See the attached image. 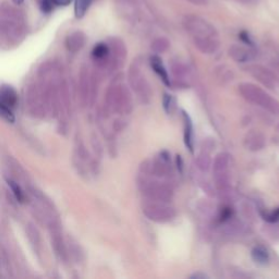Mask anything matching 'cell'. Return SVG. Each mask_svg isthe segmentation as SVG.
Here are the masks:
<instances>
[{
	"label": "cell",
	"mask_w": 279,
	"mask_h": 279,
	"mask_svg": "<svg viewBox=\"0 0 279 279\" xmlns=\"http://www.w3.org/2000/svg\"><path fill=\"white\" fill-rule=\"evenodd\" d=\"M107 106L116 114L129 115L133 109L131 92L121 79H117L111 83L106 94Z\"/></svg>",
	"instance_id": "cell-1"
},
{
	"label": "cell",
	"mask_w": 279,
	"mask_h": 279,
	"mask_svg": "<svg viewBox=\"0 0 279 279\" xmlns=\"http://www.w3.org/2000/svg\"><path fill=\"white\" fill-rule=\"evenodd\" d=\"M239 93L246 102L272 115H279V102L256 84L243 82L239 85Z\"/></svg>",
	"instance_id": "cell-2"
},
{
	"label": "cell",
	"mask_w": 279,
	"mask_h": 279,
	"mask_svg": "<svg viewBox=\"0 0 279 279\" xmlns=\"http://www.w3.org/2000/svg\"><path fill=\"white\" fill-rule=\"evenodd\" d=\"M139 188L145 200L170 203L173 198V190L169 184L152 179L150 176L141 175Z\"/></svg>",
	"instance_id": "cell-3"
},
{
	"label": "cell",
	"mask_w": 279,
	"mask_h": 279,
	"mask_svg": "<svg viewBox=\"0 0 279 279\" xmlns=\"http://www.w3.org/2000/svg\"><path fill=\"white\" fill-rule=\"evenodd\" d=\"M128 81L130 88L134 92L136 97L142 104H148L151 102L152 89L145 74L142 70V66L139 60H134L129 68Z\"/></svg>",
	"instance_id": "cell-4"
},
{
	"label": "cell",
	"mask_w": 279,
	"mask_h": 279,
	"mask_svg": "<svg viewBox=\"0 0 279 279\" xmlns=\"http://www.w3.org/2000/svg\"><path fill=\"white\" fill-rule=\"evenodd\" d=\"M141 175L153 176L157 179H168L172 177L173 169L170 154L167 151H160L152 160H146L140 167Z\"/></svg>",
	"instance_id": "cell-5"
},
{
	"label": "cell",
	"mask_w": 279,
	"mask_h": 279,
	"mask_svg": "<svg viewBox=\"0 0 279 279\" xmlns=\"http://www.w3.org/2000/svg\"><path fill=\"white\" fill-rule=\"evenodd\" d=\"M230 166L231 156L225 152L217 155L212 165L216 189L221 194H228L230 191Z\"/></svg>",
	"instance_id": "cell-6"
},
{
	"label": "cell",
	"mask_w": 279,
	"mask_h": 279,
	"mask_svg": "<svg viewBox=\"0 0 279 279\" xmlns=\"http://www.w3.org/2000/svg\"><path fill=\"white\" fill-rule=\"evenodd\" d=\"M182 26L192 39H195V37H219L218 31L213 24L200 16L187 15L183 18Z\"/></svg>",
	"instance_id": "cell-7"
},
{
	"label": "cell",
	"mask_w": 279,
	"mask_h": 279,
	"mask_svg": "<svg viewBox=\"0 0 279 279\" xmlns=\"http://www.w3.org/2000/svg\"><path fill=\"white\" fill-rule=\"evenodd\" d=\"M143 214L147 219L157 224H167L172 221L177 216L176 209L169 203L148 200H145L143 204Z\"/></svg>",
	"instance_id": "cell-8"
},
{
	"label": "cell",
	"mask_w": 279,
	"mask_h": 279,
	"mask_svg": "<svg viewBox=\"0 0 279 279\" xmlns=\"http://www.w3.org/2000/svg\"><path fill=\"white\" fill-rule=\"evenodd\" d=\"M245 70L247 71V73L250 74L251 77H253L255 80L261 83L262 85H264L265 88L274 90L276 89L277 86V78L275 76V73L270 71L267 68L262 66V65H249Z\"/></svg>",
	"instance_id": "cell-9"
},
{
	"label": "cell",
	"mask_w": 279,
	"mask_h": 279,
	"mask_svg": "<svg viewBox=\"0 0 279 279\" xmlns=\"http://www.w3.org/2000/svg\"><path fill=\"white\" fill-rule=\"evenodd\" d=\"M215 148V141L213 139H205L202 142L201 152L196 158L197 168L203 172H207L212 168V155Z\"/></svg>",
	"instance_id": "cell-10"
},
{
	"label": "cell",
	"mask_w": 279,
	"mask_h": 279,
	"mask_svg": "<svg viewBox=\"0 0 279 279\" xmlns=\"http://www.w3.org/2000/svg\"><path fill=\"white\" fill-rule=\"evenodd\" d=\"M228 55L235 63L245 64L255 59L256 53L252 47H244L238 44H233L228 49Z\"/></svg>",
	"instance_id": "cell-11"
},
{
	"label": "cell",
	"mask_w": 279,
	"mask_h": 279,
	"mask_svg": "<svg viewBox=\"0 0 279 279\" xmlns=\"http://www.w3.org/2000/svg\"><path fill=\"white\" fill-rule=\"evenodd\" d=\"M243 146L250 152H259L266 146V136L261 131L252 130L247 132L243 139Z\"/></svg>",
	"instance_id": "cell-12"
},
{
	"label": "cell",
	"mask_w": 279,
	"mask_h": 279,
	"mask_svg": "<svg viewBox=\"0 0 279 279\" xmlns=\"http://www.w3.org/2000/svg\"><path fill=\"white\" fill-rule=\"evenodd\" d=\"M192 41L198 51L205 55H213L220 47L219 37H195Z\"/></svg>",
	"instance_id": "cell-13"
},
{
	"label": "cell",
	"mask_w": 279,
	"mask_h": 279,
	"mask_svg": "<svg viewBox=\"0 0 279 279\" xmlns=\"http://www.w3.org/2000/svg\"><path fill=\"white\" fill-rule=\"evenodd\" d=\"M182 120H183V141L188 150L191 153H194V128L191 117L188 113L182 110Z\"/></svg>",
	"instance_id": "cell-14"
},
{
	"label": "cell",
	"mask_w": 279,
	"mask_h": 279,
	"mask_svg": "<svg viewBox=\"0 0 279 279\" xmlns=\"http://www.w3.org/2000/svg\"><path fill=\"white\" fill-rule=\"evenodd\" d=\"M150 64H151V67H152V69L154 70V72L157 74L160 80H162V82L166 86H171V81H170L168 71H167L166 67L163 64V60L160 59V57H158L157 55L151 56Z\"/></svg>",
	"instance_id": "cell-15"
},
{
	"label": "cell",
	"mask_w": 279,
	"mask_h": 279,
	"mask_svg": "<svg viewBox=\"0 0 279 279\" xmlns=\"http://www.w3.org/2000/svg\"><path fill=\"white\" fill-rule=\"evenodd\" d=\"M0 102L10 109L15 108L18 103V94L16 90L7 84L0 86Z\"/></svg>",
	"instance_id": "cell-16"
},
{
	"label": "cell",
	"mask_w": 279,
	"mask_h": 279,
	"mask_svg": "<svg viewBox=\"0 0 279 279\" xmlns=\"http://www.w3.org/2000/svg\"><path fill=\"white\" fill-rule=\"evenodd\" d=\"M214 73H215L216 80L220 84H227L229 82H231L234 79V73L232 69L226 65H220L218 67H216L214 69Z\"/></svg>",
	"instance_id": "cell-17"
},
{
	"label": "cell",
	"mask_w": 279,
	"mask_h": 279,
	"mask_svg": "<svg viewBox=\"0 0 279 279\" xmlns=\"http://www.w3.org/2000/svg\"><path fill=\"white\" fill-rule=\"evenodd\" d=\"M251 257L254 261V263H256L257 265L265 266L267 265L270 261V255L268 251L265 249L264 246H255L253 247V250L251 251Z\"/></svg>",
	"instance_id": "cell-18"
},
{
	"label": "cell",
	"mask_w": 279,
	"mask_h": 279,
	"mask_svg": "<svg viewBox=\"0 0 279 279\" xmlns=\"http://www.w3.org/2000/svg\"><path fill=\"white\" fill-rule=\"evenodd\" d=\"M85 44V35L81 32H76L71 34L67 39V47L71 52H78Z\"/></svg>",
	"instance_id": "cell-19"
},
{
	"label": "cell",
	"mask_w": 279,
	"mask_h": 279,
	"mask_svg": "<svg viewBox=\"0 0 279 279\" xmlns=\"http://www.w3.org/2000/svg\"><path fill=\"white\" fill-rule=\"evenodd\" d=\"M171 72L173 74V77L176 78L177 81L179 80V81L181 82V84L183 86H187V84H184L182 82L183 78L187 76L188 72H189V69L187 68V66H185L184 64H182L181 61H179V60L172 61V63H171Z\"/></svg>",
	"instance_id": "cell-20"
},
{
	"label": "cell",
	"mask_w": 279,
	"mask_h": 279,
	"mask_svg": "<svg viewBox=\"0 0 279 279\" xmlns=\"http://www.w3.org/2000/svg\"><path fill=\"white\" fill-rule=\"evenodd\" d=\"M169 47H170V42L165 36L156 37V39H155L151 44L152 51L156 55L166 53L169 49Z\"/></svg>",
	"instance_id": "cell-21"
},
{
	"label": "cell",
	"mask_w": 279,
	"mask_h": 279,
	"mask_svg": "<svg viewBox=\"0 0 279 279\" xmlns=\"http://www.w3.org/2000/svg\"><path fill=\"white\" fill-rule=\"evenodd\" d=\"M93 0H76V5H74V12H76L77 18H82L86 14V11L89 10L90 6Z\"/></svg>",
	"instance_id": "cell-22"
},
{
	"label": "cell",
	"mask_w": 279,
	"mask_h": 279,
	"mask_svg": "<svg viewBox=\"0 0 279 279\" xmlns=\"http://www.w3.org/2000/svg\"><path fill=\"white\" fill-rule=\"evenodd\" d=\"M7 181H8V185L12 191V193H14L15 197L17 198V201L20 202V203L26 202V194H24V192L22 191L20 185H19L16 181L11 180V179H8Z\"/></svg>",
	"instance_id": "cell-23"
},
{
	"label": "cell",
	"mask_w": 279,
	"mask_h": 279,
	"mask_svg": "<svg viewBox=\"0 0 279 279\" xmlns=\"http://www.w3.org/2000/svg\"><path fill=\"white\" fill-rule=\"evenodd\" d=\"M163 108L167 115H170L176 109V99L168 93H164L163 96Z\"/></svg>",
	"instance_id": "cell-24"
},
{
	"label": "cell",
	"mask_w": 279,
	"mask_h": 279,
	"mask_svg": "<svg viewBox=\"0 0 279 279\" xmlns=\"http://www.w3.org/2000/svg\"><path fill=\"white\" fill-rule=\"evenodd\" d=\"M0 117L8 122H15V116L12 114L11 109L4 105L2 102H0Z\"/></svg>",
	"instance_id": "cell-25"
},
{
	"label": "cell",
	"mask_w": 279,
	"mask_h": 279,
	"mask_svg": "<svg viewBox=\"0 0 279 279\" xmlns=\"http://www.w3.org/2000/svg\"><path fill=\"white\" fill-rule=\"evenodd\" d=\"M263 218L269 224H277L279 222V207L271 210V212L263 213Z\"/></svg>",
	"instance_id": "cell-26"
},
{
	"label": "cell",
	"mask_w": 279,
	"mask_h": 279,
	"mask_svg": "<svg viewBox=\"0 0 279 279\" xmlns=\"http://www.w3.org/2000/svg\"><path fill=\"white\" fill-rule=\"evenodd\" d=\"M239 39L242 41L244 44H246L247 46H249V47L254 48V46H255V44H254V41L252 40L250 33L246 32V31H241V32L239 33Z\"/></svg>",
	"instance_id": "cell-27"
},
{
	"label": "cell",
	"mask_w": 279,
	"mask_h": 279,
	"mask_svg": "<svg viewBox=\"0 0 279 279\" xmlns=\"http://www.w3.org/2000/svg\"><path fill=\"white\" fill-rule=\"evenodd\" d=\"M54 6H68L72 0H49Z\"/></svg>",
	"instance_id": "cell-28"
},
{
	"label": "cell",
	"mask_w": 279,
	"mask_h": 279,
	"mask_svg": "<svg viewBox=\"0 0 279 279\" xmlns=\"http://www.w3.org/2000/svg\"><path fill=\"white\" fill-rule=\"evenodd\" d=\"M191 278L192 279H205V278H208V276L205 274H202V272H197V274L192 275Z\"/></svg>",
	"instance_id": "cell-29"
},
{
	"label": "cell",
	"mask_w": 279,
	"mask_h": 279,
	"mask_svg": "<svg viewBox=\"0 0 279 279\" xmlns=\"http://www.w3.org/2000/svg\"><path fill=\"white\" fill-rule=\"evenodd\" d=\"M237 2H239L241 4H244V5H255L259 2V0H237Z\"/></svg>",
	"instance_id": "cell-30"
},
{
	"label": "cell",
	"mask_w": 279,
	"mask_h": 279,
	"mask_svg": "<svg viewBox=\"0 0 279 279\" xmlns=\"http://www.w3.org/2000/svg\"><path fill=\"white\" fill-rule=\"evenodd\" d=\"M191 4L193 5H203V4H206L207 0H188Z\"/></svg>",
	"instance_id": "cell-31"
},
{
	"label": "cell",
	"mask_w": 279,
	"mask_h": 279,
	"mask_svg": "<svg viewBox=\"0 0 279 279\" xmlns=\"http://www.w3.org/2000/svg\"><path fill=\"white\" fill-rule=\"evenodd\" d=\"M22 2H23V0H14L15 4H21Z\"/></svg>",
	"instance_id": "cell-32"
}]
</instances>
